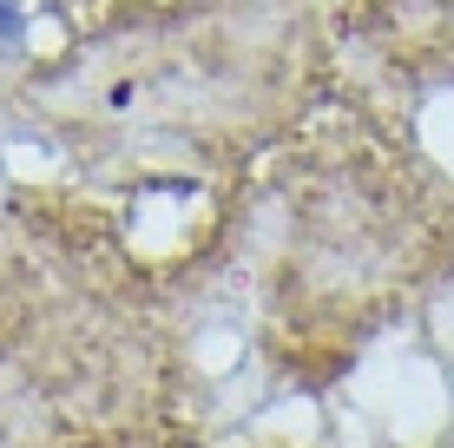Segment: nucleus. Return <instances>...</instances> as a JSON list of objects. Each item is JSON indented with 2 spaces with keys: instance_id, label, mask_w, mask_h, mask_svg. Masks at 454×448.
Here are the masks:
<instances>
[{
  "instance_id": "1",
  "label": "nucleus",
  "mask_w": 454,
  "mask_h": 448,
  "mask_svg": "<svg viewBox=\"0 0 454 448\" xmlns=\"http://www.w3.org/2000/svg\"><path fill=\"white\" fill-rule=\"evenodd\" d=\"M13 40H20V7L0 0V46H13Z\"/></svg>"
}]
</instances>
